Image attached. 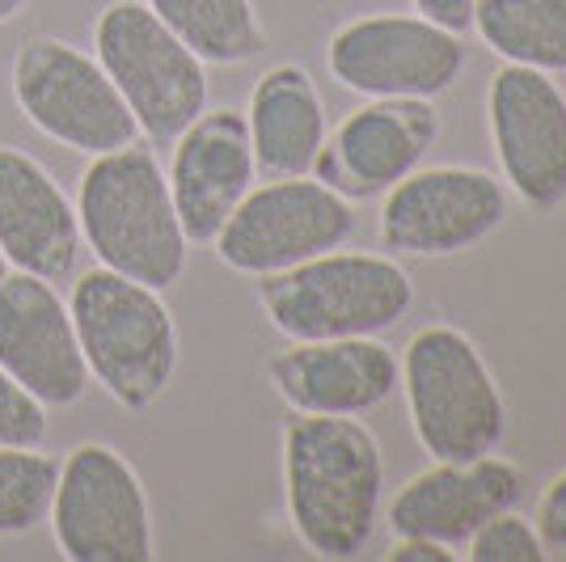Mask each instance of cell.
<instances>
[{"mask_svg": "<svg viewBox=\"0 0 566 562\" xmlns=\"http://www.w3.org/2000/svg\"><path fill=\"white\" fill-rule=\"evenodd\" d=\"M283 487L296 538L317 559H355L377 529L385 461L355 415H301L283 431Z\"/></svg>", "mask_w": 566, "mask_h": 562, "instance_id": "cell-1", "label": "cell"}, {"mask_svg": "<svg viewBox=\"0 0 566 562\" xmlns=\"http://www.w3.org/2000/svg\"><path fill=\"white\" fill-rule=\"evenodd\" d=\"M81 246L97 267L166 292L187 271L190 241L169 195L166 165L153 144H127L90 157L76 183Z\"/></svg>", "mask_w": 566, "mask_h": 562, "instance_id": "cell-2", "label": "cell"}, {"mask_svg": "<svg viewBox=\"0 0 566 562\" xmlns=\"http://www.w3.org/2000/svg\"><path fill=\"white\" fill-rule=\"evenodd\" d=\"M69 313L90 381L123 410L157 406L178 373V326L161 292L94 267L72 283Z\"/></svg>", "mask_w": 566, "mask_h": 562, "instance_id": "cell-3", "label": "cell"}, {"mask_svg": "<svg viewBox=\"0 0 566 562\" xmlns=\"http://www.w3.org/2000/svg\"><path fill=\"white\" fill-rule=\"evenodd\" d=\"M259 301L266 322L292 343L377 339L415 305V283L394 258L326 250L287 271L262 275Z\"/></svg>", "mask_w": 566, "mask_h": 562, "instance_id": "cell-4", "label": "cell"}, {"mask_svg": "<svg viewBox=\"0 0 566 562\" xmlns=\"http://www.w3.org/2000/svg\"><path fill=\"white\" fill-rule=\"evenodd\" d=\"M94 55L153 148H169L208 111V64L144 0H111L97 13Z\"/></svg>", "mask_w": 566, "mask_h": 562, "instance_id": "cell-5", "label": "cell"}, {"mask_svg": "<svg viewBox=\"0 0 566 562\" xmlns=\"http://www.w3.org/2000/svg\"><path fill=\"white\" fill-rule=\"evenodd\" d=\"M401 385L431 461H478L499 448L507 406L482 352L461 330H419L401 360Z\"/></svg>", "mask_w": 566, "mask_h": 562, "instance_id": "cell-6", "label": "cell"}, {"mask_svg": "<svg viewBox=\"0 0 566 562\" xmlns=\"http://www.w3.org/2000/svg\"><path fill=\"white\" fill-rule=\"evenodd\" d=\"M9 85L25 123L81 157H102L140 140L136 115L94 51L72 48L55 34L25 39L13 55Z\"/></svg>", "mask_w": 566, "mask_h": 562, "instance_id": "cell-7", "label": "cell"}, {"mask_svg": "<svg viewBox=\"0 0 566 562\" xmlns=\"http://www.w3.org/2000/svg\"><path fill=\"white\" fill-rule=\"evenodd\" d=\"M48 524L69 562H148L157 550L140 473L102 440H85L60 457Z\"/></svg>", "mask_w": 566, "mask_h": 562, "instance_id": "cell-8", "label": "cell"}, {"mask_svg": "<svg viewBox=\"0 0 566 562\" xmlns=\"http://www.w3.org/2000/svg\"><path fill=\"white\" fill-rule=\"evenodd\" d=\"M352 233V199L317 183L313 174H301V178H266L262 187H250L212 246L229 271L262 280L326 250H338Z\"/></svg>", "mask_w": 566, "mask_h": 562, "instance_id": "cell-9", "label": "cell"}, {"mask_svg": "<svg viewBox=\"0 0 566 562\" xmlns=\"http://www.w3.org/2000/svg\"><path fill=\"white\" fill-rule=\"evenodd\" d=\"M334 81L364 97H436L465 69L461 34L427 18L377 13L338 25L326 51Z\"/></svg>", "mask_w": 566, "mask_h": 562, "instance_id": "cell-10", "label": "cell"}, {"mask_svg": "<svg viewBox=\"0 0 566 562\" xmlns=\"http://www.w3.org/2000/svg\"><path fill=\"white\" fill-rule=\"evenodd\" d=\"M507 220V190L482 169L436 165L389 187L380 237L394 254L444 258L473 250Z\"/></svg>", "mask_w": 566, "mask_h": 562, "instance_id": "cell-11", "label": "cell"}, {"mask_svg": "<svg viewBox=\"0 0 566 562\" xmlns=\"http://www.w3.org/2000/svg\"><path fill=\"white\" fill-rule=\"evenodd\" d=\"M0 368L48 410H69L85 398L90 368L55 280L30 271L0 280Z\"/></svg>", "mask_w": 566, "mask_h": 562, "instance_id": "cell-12", "label": "cell"}, {"mask_svg": "<svg viewBox=\"0 0 566 562\" xmlns=\"http://www.w3.org/2000/svg\"><path fill=\"white\" fill-rule=\"evenodd\" d=\"M491 140L503 178L524 204H566V97L549 72L503 64L491 81Z\"/></svg>", "mask_w": 566, "mask_h": 562, "instance_id": "cell-13", "label": "cell"}, {"mask_svg": "<svg viewBox=\"0 0 566 562\" xmlns=\"http://www.w3.org/2000/svg\"><path fill=\"white\" fill-rule=\"evenodd\" d=\"M440 136L431 97H373L322 144L313 178L343 199H373L415 174Z\"/></svg>", "mask_w": 566, "mask_h": 562, "instance_id": "cell-14", "label": "cell"}, {"mask_svg": "<svg viewBox=\"0 0 566 562\" xmlns=\"http://www.w3.org/2000/svg\"><path fill=\"white\" fill-rule=\"evenodd\" d=\"M169 148L174 157H169L166 178L182 233L190 246H212L224 220L259 178L245 115L233 106L203 111Z\"/></svg>", "mask_w": 566, "mask_h": 562, "instance_id": "cell-15", "label": "cell"}, {"mask_svg": "<svg viewBox=\"0 0 566 562\" xmlns=\"http://www.w3.org/2000/svg\"><path fill=\"white\" fill-rule=\"evenodd\" d=\"M81 225L69 190L25 148L0 144V254L13 271L64 280L81 258Z\"/></svg>", "mask_w": 566, "mask_h": 562, "instance_id": "cell-16", "label": "cell"}, {"mask_svg": "<svg viewBox=\"0 0 566 562\" xmlns=\"http://www.w3.org/2000/svg\"><path fill=\"white\" fill-rule=\"evenodd\" d=\"M266 376L301 415H364L401 385V364L377 339H322L292 343Z\"/></svg>", "mask_w": 566, "mask_h": 562, "instance_id": "cell-17", "label": "cell"}, {"mask_svg": "<svg viewBox=\"0 0 566 562\" xmlns=\"http://www.w3.org/2000/svg\"><path fill=\"white\" fill-rule=\"evenodd\" d=\"M520 469L499 457L478 461H436L410 478L389 503V529L398 538H431L440 545L470 541L491 516L516 508Z\"/></svg>", "mask_w": 566, "mask_h": 562, "instance_id": "cell-18", "label": "cell"}, {"mask_svg": "<svg viewBox=\"0 0 566 562\" xmlns=\"http://www.w3.org/2000/svg\"><path fill=\"white\" fill-rule=\"evenodd\" d=\"M254 162L266 178H301L326 144V106L301 64H275L259 76L245 111Z\"/></svg>", "mask_w": 566, "mask_h": 562, "instance_id": "cell-19", "label": "cell"}, {"mask_svg": "<svg viewBox=\"0 0 566 562\" xmlns=\"http://www.w3.org/2000/svg\"><path fill=\"white\" fill-rule=\"evenodd\" d=\"M473 30L507 64L566 72V0H478Z\"/></svg>", "mask_w": 566, "mask_h": 562, "instance_id": "cell-20", "label": "cell"}, {"mask_svg": "<svg viewBox=\"0 0 566 562\" xmlns=\"http://www.w3.org/2000/svg\"><path fill=\"white\" fill-rule=\"evenodd\" d=\"M203 64L233 69L266 48V30L250 0H144Z\"/></svg>", "mask_w": 566, "mask_h": 562, "instance_id": "cell-21", "label": "cell"}, {"mask_svg": "<svg viewBox=\"0 0 566 562\" xmlns=\"http://www.w3.org/2000/svg\"><path fill=\"white\" fill-rule=\"evenodd\" d=\"M55 478L60 457L43 452V445H0V538H22L48 520Z\"/></svg>", "mask_w": 566, "mask_h": 562, "instance_id": "cell-22", "label": "cell"}, {"mask_svg": "<svg viewBox=\"0 0 566 562\" xmlns=\"http://www.w3.org/2000/svg\"><path fill=\"white\" fill-rule=\"evenodd\" d=\"M470 559L473 562H542L545 541L537 524H528L524 516L507 512L491 516L478 533L470 538Z\"/></svg>", "mask_w": 566, "mask_h": 562, "instance_id": "cell-23", "label": "cell"}, {"mask_svg": "<svg viewBox=\"0 0 566 562\" xmlns=\"http://www.w3.org/2000/svg\"><path fill=\"white\" fill-rule=\"evenodd\" d=\"M51 431L48 406L0 368V445H43Z\"/></svg>", "mask_w": 566, "mask_h": 562, "instance_id": "cell-24", "label": "cell"}, {"mask_svg": "<svg viewBox=\"0 0 566 562\" xmlns=\"http://www.w3.org/2000/svg\"><path fill=\"white\" fill-rule=\"evenodd\" d=\"M537 533H542L545 545L566 550V473L545 487L542 508H537Z\"/></svg>", "mask_w": 566, "mask_h": 562, "instance_id": "cell-25", "label": "cell"}, {"mask_svg": "<svg viewBox=\"0 0 566 562\" xmlns=\"http://www.w3.org/2000/svg\"><path fill=\"white\" fill-rule=\"evenodd\" d=\"M415 9H419V18H427V22L444 25V30H452V34H461V30H470L473 25L478 0H415Z\"/></svg>", "mask_w": 566, "mask_h": 562, "instance_id": "cell-26", "label": "cell"}, {"mask_svg": "<svg viewBox=\"0 0 566 562\" xmlns=\"http://www.w3.org/2000/svg\"><path fill=\"white\" fill-rule=\"evenodd\" d=\"M394 562H449V545H440V541L431 538H398V545H394V554H389Z\"/></svg>", "mask_w": 566, "mask_h": 562, "instance_id": "cell-27", "label": "cell"}, {"mask_svg": "<svg viewBox=\"0 0 566 562\" xmlns=\"http://www.w3.org/2000/svg\"><path fill=\"white\" fill-rule=\"evenodd\" d=\"M25 4H30V0H0V25L18 22L25 13Z\"/></svg>", "mask_w": 566, "mask_h": 562, "instance_id": "cell-28", "label": "cell"}, {"mask_svg": "<svg viewBox=\"0 0 566 562\" xmlns=\"http://www.w3.org/2000/svg\"><path fill=\"white\" fill-rule=\"evenodd\" d=\"M4 275H9V262H4V254H0V280H4Z\"/></svg>", "mask_w": 566, "mask_h": 562, "instance_id": "cell-29", "label": "cell"}]
</instances>
